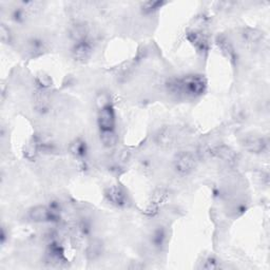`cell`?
Wrapping results in <instances>:
<instances>
[{
    "instance_id": "cell-1",
    "label": "cell",
    "mask_w": 270,
    "mask_h": 270,
    "mask_svg": "<svg viewBox=\"0 0 270 270\" xmlns=\"http://www.w3.org/2000/svg\"><path fill=\"white\" fill-rule=\"evenodd\" d=\"M166 89L173 96L196 98L206 92L207 81L199 74H188L183 77L170 78L166 83Z\"/></svg>"
},
{
    "instance_id": "cell-2",
    "label": "cell",
    "mask_w": 270,
    "mask_h": 270,
    "mask_svg": "<svg viewBox=\"0 0 270 270\" xmlns=\"http://www.w3.org/2000/svg\"><path fill=\"white\" fill-rule=\"evenodd\" d=\"M197 163V157L191 151H180L173 157V168L180 175H188L196 169Z\"/></svg>"
},
{
    "instance_id": "cell-3",
    "label": "cell",
    "mask_w": 270,
    "mask_h": 270,
    "mask_svg": "<svg viewBox=\"0 0 270 270\" xmlns=\"http://www.w3.org/2000/svg\"><path fill=\"white\" fill-rule=\"evenodd\" d=\"M29 219L35 223H54L60 220V213H56L49 206H35L29 211Z\"/></svg>"
},
{
    "instance_id": "cell-4",
    "label": "cell",
    "mask_w": 270,
    "mask_h": 270,
    "mask_svg": "<svg viewBox=\"0 0 270 270\" xmlns=\"http://www.w3.org/2000/svg\"><path fill=\"white\" fill-rule=\"evenodd\" d=\"M115 123H116L115 111L110 103L99 108L97 115V124L100 132L115 131Z\"/></svg>"
},
{
    "instance_id": "cell-5",
    "label": "cell",
    "mask_w": 270,
    "mask_h": 270,
    "mask_svg": "<svg viewBox=\"0 0 270 270\" xmlns=\"http://www.w3.org/2000/svg\"><path fill=\"white\" fill-rule=\"evenodd\" d=\"M71 55L73 60L77 63H87L93 55V44L91 40L87 39L84 41L74 42L71 50Z\"/></svg>"
},
{
    "instance_id": "cell-6",
    "label": "cell",
    "mask_w": 270,
    "mask_h": 270,
    "mask_svg": "<svg viewBox=\"0 0 270 270\" xmlns=\"http://www.w3.org/2000/svg\"><path fill=\"white\" fill-rule=\"evenodd\" d=\"M241 145L246 151L250 152V153L260 154L266 150L267 140L264 137L257 135H248L242 139Z\"/></svg>"
},
{
    "instance_id": "cell-7",
    "label": "cell",
    "mask_w": 270,
    "mask_h": 270,
    "mask_svg": "<svg viewBox=\"0 0 270 270\" xmlns=\"http://www.w3.org/2000/svg\"><path fill=\"white\" fill-rule=\"evenodd\" d=\"M105 197L108 201L116 207H125L128 203L127 192L121 186H111L105 190Z\"/></svg>"
},
{
    "instance_id": "cell-8",
    "label": "cell",
    "mask_w": 270,
    "mask_h": 270,
    "mask_svg": "<svg viewBox=\"0 0 270 270\" xmlns=\"http://www.w3.org/2000/svg\"><path fill=\"white\" fill-rule=\"evenodd\" d=\"M46 256H48L50 263L52 264L62 265L66 263L64 248L62 247V245L56 241H52L49 244L48 251H46Z\"/></svg>"
},
{
    "instance_id": "cell-9",
    "label": "cell",
    "mask_w": 270,
    "mask_h": 270,
    "mask_svg": "<svg viewBox=\"0 0 270 270\" xmlns=\"http://www.w3.org/2000/svg\"><path fill=\"white\" fill-rule=\"evenodd\" d=\"M210 154L223 160V161H226L229 164H233L236 163L237 160V153L236 151H234L232 148L225 146V145H221V146H217L214 147L212 150L210 151Z\"/></svg>"
},
{
    "instance_id": "cell-10",
    "label": "cell",
    "mask_w": 270,
    "mask_h": 270,
    "mask_svg": "<svg viewBox=\"0 0 270 270\" xmlns=\"http://www.w3.org/2000/svg\"><path fill=\"white\" fill-rule=\"evenodd\" d=\"M155 143L160 148H170L174 143V134L168 127H163L155 133Z\"/></svg>"
},
{
    "instance_id": "cell-11",
    "label": "cell",
    "mask_w": 270,
    "mask_h": 270,
    "mask_svg": "<svg viewBox=\"0 0 270 270\" xmlns=\"http://www.w3.org/2000/svg\"><path fill=\"white\" fill-rule=\"evenodd\" d=\"M104 251V246L101 240L93 239L89 242L87 249H86V256L89 261H95L102 255Z\"/></svg>"
},
{
    "instance_id": "cell-12",
    "label": "cell",
    "mask_w": 270,
    "mask_h": 270,
    "mask_svg": "<svg viewBox=\"0 0 270 270\" xmlns=\"http://www.w3.org/2000/svg\"><path fill=\"white\" fill-rule=\"evenodd\" d=\"M89 27L85 22H76L70 29V37L74 42H79L89 39Z\"/></svg>"
},
{
    "instance_id": "cell-13",
    "label": "cell",
    "mask_w": 270,
    "mask_h": 270,
    "mask_svg": "<svg viewBox=\"0 0 270 270\" xmlns=\"http://www.w3.org/2000/svg\"><path fill=\"white\" fill-rule=\"evenodd\" d=\"M263 33L257 31L255 29H244L242 32V39L243 42L248 46H255L260 44L263 41Z\"/></svg>"
},
{
    "instance_id": "cell-14",
    "label": "cell",
    "mask_w": 270,
    "mask_h": 270,
    "mask_svg": "<svg viewBox=\"0 0 270 270\" xmlns=\"http://www.w3.org/2000/svg\"><path fill=\"white\" fill-rule=\"evenodd\" d=\"M35 102V109H36L40 113H46L50 110V96L46 93L45 89H40L38 92H36V95L34 98Z\"/></svg>"
},
{
    "instance_id": "cell-15",
    "label": "cell",
    "mask_w": 270,
    "mask_h": 270,
    "mask_svg": "<svg viewBox=\"0 0 270 270\" xmlns=\"http://www.w3.org/2000/svg\"><path fill=\"white\" fill-rule=\"evenodd\" d=\"M167 242V233L166 230L163 227H157L153 230L150 236V244L153 248L157 250H161L165 247Z\"/></svg>"
},
{
    "instance_id": "cell-16",
    "label": "cell",
    "mask_w": 270,
    "mask_h": 270,
    "mask_svg": "<svg viewBox=\"0 0 270 270\" xmlns=\"http://www.w3.org/2000/svg\"><path fill=\"white\" fill-rule=\"evenodd\" d=\"M70 152L77 158H83L87 155L88 146L83 138H76L70 145Z\"/></svg>"
},
{
    "instance_id": "cell-17",
    "label": "cell",
    "mask_w": 270,
    "mask_h": 270,
    "mask_svg": "<svg viewBox=\"0 0 270 270\" xmlns=\"http://www.w3.org/2000/svg\"><path fill=\"white\" fill-rule=\"evenodd\" d=\"M189 40L193 43L199 52H206L208 50V38L202 33L192 32L189 34Z\"/></svg>"
},
{
    "instance_id": "cell-18",
    "label": "cell",
    "mask_w": 270,
    "mask_h": 270,
    "mask_svg": "<svg viewBox=\"0 0 270 270\" xmlns=\"http://www.w3.org/2000/svg\"><path fill=\"white\" fill-rule=\"evenodd\" d=\"M44 46H45L44 41L39 37H32L28 41V51L34 56L41 54L42 51L44 50Z\"/></svg>"
},
{
    "instance_id": "cell-19",
    "label": "cell",
    "mask_w": 270,
    "mask_h": 270,
    "mask_svg": "<svg viewBox=\"0 0 270 270\" xmlns=\"http://www.w3.org/2000/svg\"><path fill=\"white\" fill-rule=\"evenodd\" d=\"M100 142L105 148H113L117 143V135L115 131H101Z\"/></svg>"
},
{
    "instance_id": "cell-20",
    "label": "cell",
    "mask_w": 270,
    "mask_h": 270,
    "mask_svg": "<svg viewBox=\"0 0 270 270\" xmlns=\"http://www.w3.org/2000/svg\"><path fill=\"white\" fill-rule=\"evenodd\" d=\"M164 5H165V3L163 2H146L142 4L140 9H142L143 14L150 15L155 13V12H157L159 9H161Z\"/></svg>"
},
{
    "instance_id": "cell-21",
    "label": "cell",
    "mask_w": 270,
    "mask_h": 270,
    "mask_svg": "<svg viewBox=\"0 0 270 270\" xmlns=\"http://www.w3.org/2000/svg\"><path fill=\"white\" fill-rule=\"evenodd\" d=\"M204 269H208V270H213V269H219L220 263L214 259V257H209V259L206 260V262L204 263V265L202 266Z\"/></svg>"
},
{
    "instance_id": "cell-22",
    "label": "cell",
    "mask_w": 270,
    "mask_h": 270,
    "mask_svg": "<svg viewBox=\"0 0 270 270\" xmlns=\"http://www.w3.org/2000/svg\"><path fill=\"white\" fill-rule=\"evenodd\" d=\"M0 36H2V41L4 43H9L11 41V32L6 27V25H2V30H0Z\"/></svg>"
},
{
    "instance_id": "cell-23",
    "label": "cell",
    "mask_w": 270,
    "mask_h": 270,
    "mask_svg": "<svg viewBox=\"0 0 270 270\" xmlns=\"http://www.w3.org/2000/svg\"><path fill=\"white\" fill-rule=\"evenodd\" d=\"M38 83L41 86V89H45V88H49L51 85V80L49 78V76L46 75H39L38 76Z\"/></svg>"
},
{
    "instance_id": "cell-24",
    "label": "cell",
    "mask_w": 270,
    "mask_h": 270,
    "mask_svg": "<svg viewBox=\"0 0 270 270\" xmlns=\"http://www.w3.org/2000/svg\"><path fill=\"white\" fill-rule=\"evenodd\" d=\"M130 152H129L128 150H124L121 152V154H120V160L122 163H127L129 159H130Z\"/></svg>"
}]
</instances>
